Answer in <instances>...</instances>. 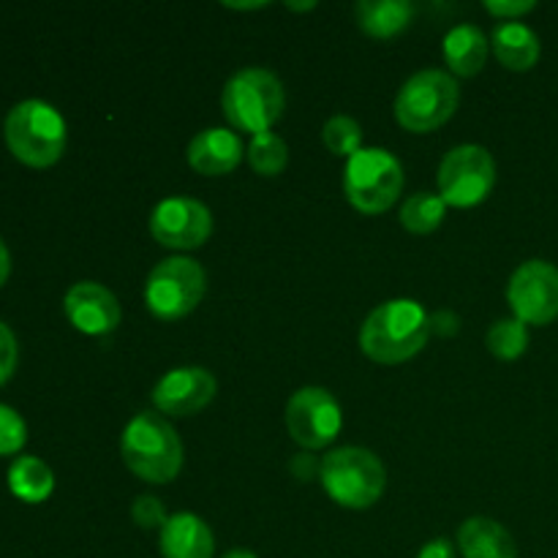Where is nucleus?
I'll return each mask as SVG.
<instances>
[{"instance_id": "2eb2a0df", "label": "nucleus", "mask_w": 558, "mask_h": 558, "mask_svg": "<svg viewBox=\"0 0 558 558\" xmlns=\"http://www.w3.org/2000/svg\"><path fill=\"white\" fill-rule=\"evenodd\" d=\"M245 156L243 140L232 129H205L189 142V167L205 178H221L234 172Z\"/></svg>"}, {"instance_id": "c756f323", "label": "nucleus", "mask_w": 558, "mask_h": 558, "mask_svg": "<svg viewBox=\"0 0 558 558\" xmlns=\"http://www.w3.org/2000/svg\"><path fill=\"white\" fill-rule=\"evenodd\" d=\"M289 472H292L294 480H300V483H311V480L319 477L322 461H316L311 452H300V456H294L292 461H289Z\"/></svg>"}, {"instance_id": "4468645a", "label": "nucleus", "mask_w": 558, "mask_h": 558, "mask_svg": "<svg viewBox=\"0 0 558 558\" xmlns=\"http://www.w3.org/2000/svg\"><path fill=\"white\" fill-rule=\"evenodd\" d=\"M65 316L85 336H107L120 325V303L107 287L96 281H80L65 292Z\"/></svg>"}, {"instance_id": "72a5a7b5", "label": "nucleus", "mask_w": 558, "mask_h": 558, "mask_svg": "<svg viewBox=\"0 0 558 558\" xmlns=\"http://www.w3.org/2000/svg\"><path fill=\"white\" fill-rule=\"evenodd\" d=\"M227 9L232 11H259V9H267V3H223Z\"/></svg>"}, {"instance_id": "dca6fc26", "label": "nucleus", "mask_w": 558, "mask_h": 558, "mask_svg": "<svg viewBox=\"0 0 558 558\" xmlns=\"http://www.w3.org/2000/svg\"><path fill=\"white\" fill-rule=\"evenodd\" d=\"M161 556L163 558H213L216 537L210 526L194 512H178L161 529Z\"/></svg>"}, {"instance_id": "5701e85b", "label": "nucleus", "mask_w": 558, "mask_h": 558, "mask_svg": "<svg viewBox=\"0 0 558 558\" xmlns=\"http://www.w3.org/2000/svg\"><path fill=\"white\" fill-rule=\"evenodd\" d=\"M248 163L256 174L262 178H276L287 169L289 163V147L276 131H265V134H256L248 145Z\"/></svg>"}, {"instance_id": "cd10ccee", "label": "nucleus", "mask_w": 558, "mask_h": 558, "mask_svg": "<svg viewBox=\"0 0 558 558\" xmlns=\"http://www.w3.org/2000/svg\"><path fill=\"white\" fill-rule=\"evenodd\" d=\"M16 357H20V349H16L14 332H11L9 325L0 322V385L11 379L16 368Z\"/></svg>"}, {"instance_id": "b1692460", "label": "nucleus", "mask_w": 558, "mask_h": 558, "mask_svg": "<svg viewBox=\"0 0 558 558\" xmlns=\"http://www.w3.org/2000/svg\"><path fill=\"white\" fill-rule=\"evenodd\" d=\"M485 343H488V352L494 354L496 360L512 363V360L526 354L529 327L523 325L521 319H499L490 325L488 336H485Z\"/></svg>"}, {"instance_id": "a878e982", "label": "nucleus", "mask_w": 558, "mask_h": 558, "mask_svg": "<svg viewBox=\"0 0 558 558\" xmlns=\"http://www.w3.org/2000/svg\"><path fill=\"white\" fill-rule=\"evenodd\" d=\"M27 425L11 407L0 403V456H14L25 447Z\"/></svg>"}, {"instance_id": "f8f14e48", "label": "nucleus", "mask_w": 558, "mask_h": 558, "mask_svg": "<svg viewBox=\"0 0 558 558\" xmlns=\"http://www.w3.org/2000/svg\"><path fill=\"white\" fill-rule=\"evenodd\" d=\"M507 300L523 325H550L558 319V267L545 259H529L512 272Z\"/></svg>"}, {"instance_id": "7ed1b4c3", "label": "nucleus", "mask_w": 558, "mask_h": 558, "mask_svg": "<svg viewBox=\"0 0 558 558\" xmlns=\"http://www.w3.org/2000/svg\"><path fill=\"white\" fill-rule=\"evenodd\" d=\"M5 145L27 167H52L65 150V120L41 98L20 101L3 123Z\"/></svg>"}, {"instance_id": "412c9836", "label": "nucleus", "mask_w": 558, "mask_h": 558, "mask_svg": "<svg viewBox=\"0 0 558 558\" xmlns=\"http://www.w3.org/2000/svg\"><path fill=\"white\" fill-rule=\"evenodd\" d=\"M9 488L20 501H27V505H41V501H47L49 496H52L54 474L41 458L22 456L11 463Z\"/></svg>"}, {"instance_id": "c9c22d12", "label": "nucleus", "mask_w": 558, "mask_h": 558, "mask_svg": "<svg viewBox=\"0 0 558 558\" xmlns=\"http://www.w3.org/2000/svg\"><path fill=\"white\" fill-rule=\"evenodd\" d=\"M223 558H259L256 554H251V550H229Z\"/></svg>"}, {"instance_id": "a211bd4d", "label": "nucleus", "mask_w": 558, "mask_h": 558, "mask_svg": "<svg viewBox=\"0 0 558 558\" xmlns=\"http://www.w3.org/2000/svg\"><path fill=\"white\" fill-rule=\"evenodd\" d=\"M496 60L510 71H532L543 54L539 36L523 22H505L490 36Z\"/></svg>"}, {"instance_id": "f257e3e1", "label": "nucleus", "mask_w": 558, "mask_h": 558, "mask_svg": "<svg viewBox=\"0 0 558 558\" xmlns=\"http://www.w3.org/2000/svg\"><path fill=\"white\" fill-rule=\"evenodd\" d=\"M430 332V316L417 300H387L360 327V349L374 363L401 365L423 352Z\"/></svg>"}, {"instance_id": "473e14b6", "label": "nucleus", "mask_w": 558, "mask_h": 558, "mask_svg": "<svg viewBox=\"0 0 558 558\" xmlns=\"http://www.w3.org/2000/svg\"><path fill=\"white\" fill-rule=\"evenodd\" d=\"M9 272H11V254L9 248H5L3 240H0V287L9 281Z\"/></svg>"}, {"instance_id": "2f4dec72", "label": "nucleus", "mask_w": 558, "mask_h": 558, "mask_svg": "<svg viewBox=\"0 0 558 558\" xmlns=\"http://www.w3.org/2000/svg\"><path fill=\"white\" fill-rule=\"evenodd\" d=\"M417 558H456V545H452L447 537H436L423 545V550H420Z\"/></svg>"}, {"instance_id": "aec40b11", "label": "nucleus", "mask_w": 558, "mask_h": 558, "mask_svg": "<svg viewBox=\"0 0 558 558\" xmlns=\"http://www.w3.org/2000/svg\"><path fill=\"white\" fill-rule=\"evenodd\" d=\"M414 5L407 0H360L354 5V20L360 31L371 38H392L409 27Z\"/></svg>"}, {"instance_id": "7c9ffc66", "label": "nucleus", "mask_w": 558, "mask_h": 558, "mask_svg": "<svg viewBox=\"0 0 558 558\" xmlns=\"http://www.w3.org/2000/svg\"><path fill=\"white\" fill-rule=\"evenodd\" d=\"M430 330L436 332V336H458V330H461V319H458L452 311H436L434 316H430Z\"/></svg>"}, {"instance_id": "c85d7f7f", "label": "nucleus", "mask_w": 558, "mask_h": 558, "mask_svg": "<svg viewBox=\"0 0 558 558\" xmlns=\"http://www.w3.org/2000/svg\"><path fill=\"white\" fill-rule=\"evenodd\" d=\"M534 9H537L534 0H488V3H485V11H488V14L499 16V20L505 22L521 20L523 14H529V11Z\"/></svg>"}, {"instance_id": "9d476101", "label": "nucleus", "mask_w": 558, "mask_h": 558, "mask_svg": "<svg viewBox=\"0 0 558 558\" xmlns=\"http://www.w3.org/2000/svg\"><path fill=\"white\" fill-rule=\"evenodd\" d=\"M287 428L305 450H325L343 428L341 403L325 387H303L287 403Z\"/></svg>"}, {"instance_id": "6e6552de", "label": "nucleus", "mask_w": 558, "mask_h": 558, "mask_svg": "<svg viewBox=\"0 0 558 558\" xmlns=\"http://www.w3.org/2000/svg\"><path fill=\"white\" fill-rule=\"evenodd\" d=\"M207 289L205 270L189 256H169L158 262L145 283V305L153 316L174 322L189 316L202 303Z\"/></svg>"}, {"instance_id": "f3484780", "label": "nucleus", "mask_w": 558, "mask_h": 558, "mask_svg": "<svg viewBox=\"0 0 558 558\" xmlns=\"http://www.w3.org/2000/svg\"><path fill=\"white\" fill-rule=\"evenodd\" d=\"M458 548L463 558H518V545L512 534L499 521L474 515L458 529Z\"/></svg>"}, {"instance_id": "4be33fe9", "label": "nucleus", "mask_w": 558, "mask_h": 558, "mask_svg": "<svg viewBox=\"0 0 558 558\" xmlns=\"http://www.w3.org/2000/svg\"><path fill=\"white\" fill-rule=\"evenodd\" d=\"M447 216V205L439 194H428V191H420V194L409 196L401 207V223L407 232L412 234H430L441 227Z\"/></svg>"}, {"instance_id": "0eeeda50", "label": "nucleus", "mask_w": 558, "mask_h": 558, "mask_svg": "<svg viewBox=\"0 0 558 558\" xmlns=\"http://www.w3.org/2000/svg\"><path fill=\"white\" fill-rule=\"evenodd\" d=\"M461 104L456 76L439 69L417 71L403 82L396 98V118L412 134H430L456 114Z\"/></svg>"}, {"instance_id": "f03ea898", "label": "nucleus", "mask_w": 558, "mask_h": 558, "mask_svg": "<svg viewBox=\"0 0 558 558\" xmlns=\"http://www.w3.org/2000/svg\"><path fill=\"white\" fill-rule=\"evenodd\" d=\"M125 469L153 485L172 483L183 469V441L163 414L142 412L120 436Z\"/></svg>"}, {"instance_id": "f704fd0d", "label": "nucleus", "mask_w": 558, "mask_h": 558, "mask_svg": "<svg viewBox=\"0 0 558 558\" xmlns=\"http://www.w3.org/2000/svg\"><path fill=\"white\" fill-rule=\"evenodd\" d=\"M287 9H292V11H314L316 3H314V0H308V3H287Z\"/></svg>"}, {"instance_id": "1a4fd4ad", "label": "nucleus", "mask_w": 558, "mask_h": 558, "mask_svg": "<svg viewBox=\"0 0 558 558\" xmlns=\"http://www.w3.org/2000/svg\"><path fill=\"white\" fill-rule=\"evenodd\" d=\"M496 185V161L483 145H458L439 167V196L447 207L483 205Z\"/></svg>"}, {"instance_id": "6ab92c4d", "label": "nucleus", "mask_w": 558, "mask_h": 558, "mask_svg": "<svg viewBox=\"0 0 558 558\" xmlns=\"http://www.w3.org/2000/svg\"><path fill=\"white\" fill-rule=\"evenodd\" d=\"M488 38L480 27L458 25L445 36V63L456 76H477L488 60Z\"/></svg>"}, {"instance_id": "423d86ee", "label": "nucleus", "mask_w": 558, "mask_h": 558, "mask_svg": "<svg viewBox=\"0 0 558 558\" xmlns=\"http://www.w3.org/2000/svg\"><path fill=\"white\" fill-rule=\"evenodd\" d=\"M403 191V167L385 147H363L343 167V194L354 210L381 216Z\"/></svg>"}, {"instance_id": "393cba45", "label": "nucleus", "mask_w": 558, "mask_h": 558, "mask_svg": "<svg viewBox=\"0 0 558 558\" xmlns=\"http://www.w3.org/2000/svg\"><path fill=\"white\" fill-rule=\"evenodd\" d=\"M322 142H325V147L332 156H341L349 161L354 153L363 150V129L349 114H336L322 129Z\"/></svg>"}, {"instance_id": "ddd939ff", "label": "nucleus", "mask_w": 558, "mask_h": 558, "mask_svg": "<svg viewBox=\"0 0 558 558\" xmlns=\"http://www.w3.org/2000/svg\"><path fill=\"white\" fill-rule=\"evenodd\" d=\"M216 392L218 381L210 371L199 368V365H185V368L169 371L158 381L153 390V403L158 412L169 414V417H191L210 407Z\"/></svg>"}, {"instance_id": "9b49d317", "label": "nucleus", "mask_w": 558, "mask_h": 558, "mask_svg": "<svg viewBox=\"0 0 558 558\" xmlns=\"http://www.w3.org/2000/svg\"><path fill=\"white\" fill-rule=\"evenodd\" d=\"M150 234L158 245L172 251H194L210 240L213 213L191 196H169L150 213Z\"/></svg>"}, {"instance_id": "20e7f679", "label": "nucleus", "mask_w": 558, "mask_h": 558, "mask_svg": "<svg viewBox=\"0 0 558 558\" xmlns=\"http://www.w3.org/2000/svg\"><path fill=\"white\" fill-rule=\"evenodd\" d=\"M319 483L338 507L368 510L385 496L387 472L365 447H338L322 461Z\"/></svg>"}, {"instance_id": "bb28decb", "label": "nucleus", "mask_w": 558, "mask_h": 558, "mask_svg": "<svg viewBox=\"0 0 558 558\" xmlns=\"http://www.w3.org/2000/svg\"><path fill=\"white\" fill-rule=\"evenodd\" d=\"M131 518H134L136 526L145 529V532H150V529H163V523L169 521L161 499H156V496H140V499L134 501V507H131Z\"/></svg>"}, {"instance_id": "39448f33", "label": "nucleus", "mask_w": 558, "mask_h": 558, "mask_svg": "<svg viewBox=\"0 0 558 558\" xmlns=\"http://www.w3.org/2000/svg\"><path fill=\"white\" fill-rule=\"evenodd\" d=\"M221 107L232 129L248 134H265L281 120L287 96L283 85L272 71L243 69L223 85Z\"/></svg>"}]
</instances>
